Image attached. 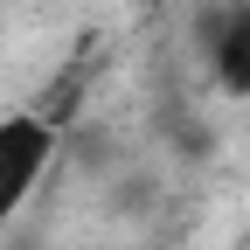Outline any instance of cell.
<instances>
[{
    "instance_id": "cell-2",
    "label": "cell",
    "mask_w": 250,
    "mask_h": 250,
    "mask_svg": "<svg viewBox=\"0 0 250 250\" xmlns=\"http://www.w3.org/2000/svg\"><path fill=\"white\" fill-rule=\"evenodd\" d=\"M202 62L223 98H250V0H223L202 21Z\"/></svg>"
},
{
    "instance_id": "cell-1",
    "label": "cell",
    "mask_w": 250,
    "mask_h": 250,
    "mask_svg": "<svg viewBox=\"0 0 250 250\" xmlns=\"http://www.w3.org/2000/svg\"><path fill=\"white\" fill-rule=\"evenodd\" d=\"M56 167V125L42 111H14L0 118V229L35 202V188Z\"/></svg>"
},
{
    "instance_id": "cell-3",
    "label": "cell",
    "mask_w": 250,
    "mask_h": 250,
    "mask_svg": "<svg viewBox=\"0 0 250 250\" xmlns=\"http://www.w3.org/2000/svg\"><path fill=\"white\" fill-rule=\"evenodd\" d=\"M0 250H35V243H28V236H21V243H0Z\"/></svg>"
}]
</instances>
